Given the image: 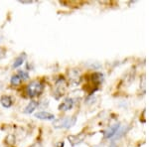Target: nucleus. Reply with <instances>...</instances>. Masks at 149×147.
Instances as JSON below:
<instances>
[{
    "instance_id": "1",
    "label": "nucleus",
    "mask_w": 149,
    "mask_h": 147,
    "mask_svg": "<svg viewBox=\"0 0 149 147\" xmlns=\"http://www.w3.org/2000/svg\"><path fill=\"white\" fill-rule=\"evenodd\" d=\"M43 90H44V85L41 82L34 81L31 82L28 85L27 93L30 98H36V96H39L43 93Z\"/></svg>"
},
{
    "instance_id": "2",
    "label": "nucleus",
    "mask_w": 149,
    "mask_h": 147,
    "mask_svg": "<svg viewBox=\"0 0 149 147\" xmlns=\"http://www.w3.org/2000/svg\"><path fill=\"white\" fill-rule=\"evenodd\" d=\"M74 124V118L69 116L62 117L60 119H57L53 122V126L55 128H70L72 125Z\"/></svg>"
},
{
    "instance_id": "3",
    "label": "nucleus",
    "mask_w": 149,
    "mask_h": 147,
    "mask_svg": "<svg viewBox=\"0 0 149 147\" xmlns=\"http://www.w3.org/2000/svg\"><path fill=\"white\" fill-rule=\"evenodd\" d=\"M35 117L41 120H53L55 118L54 114L47 111H39L35 113Z\"/></svg>"
},
{
    "instance_id": "4",
    "label": "nucleus",
    "mask_w": 149,
    "mask_h": 147,
    "mask_svg": "<svg viewBox=\"0 0 149 147\" xmlns=\"http://www.w3.org/2000/svg\"><path fill=\"white\" fill-rule=\"evenodd\" d=\"M73 105H74V102L72 98H66V100H65L62 105H60L59 109L63 110V111H66V110L71 109V108L73 107Z\"/></svg>"
},
{
    "instance_id": "5",
    "label": "nucleus",
    "mask_w": 149,
    "mask_h": 147,
    "mask_svg": "<svg viewBox=\"0 0 149 147\" xmlns=\"http://www.w3.org/2000/svg\"><path fill=\"white\" fill-rule=\"evenodd\" d=\"M0 102H1V105H3L4 107L8 108L12 105V98L8 95H3L0 98Z\"/></svg>"
},
{
    "instance_id": "6",
    "label": "nucleus",
    "mask_w": 149,
    "mask_h": 147,
    "mask_svg": "<svg viewBox=\"0 0 149 147\" xmlns=\"http://www.w3.org/2000/svg\"><path fill=\"white\" fill-rule=\"evenodd\" d=\"M118 127H119V124H116L114 125V126L110 127L109 130H107V132H105V137L107 138H110V137H112L114 135L115 133H116V131L118 130Z\"/></svg>"
},
{
    "instance_id": "7",
    "label": "nucleus",
    "mask_w": 149,
    "mask_h": 147,
    "mask_svg": "<svg viewBox=\"0 0 149 147\" xmlns=\"http://www.w3.org/2000/svg\"><path fill=\"white\" fill-rule=\"evenodd\" d=\"M38 107L37 102H34V100H32V102H29V105L26 107L24 111H25V113H32V112H34V110L36 109V107Z\"/></svg>"
},
{
    "instance_id": "8",
    "label": "nucleus",
    "mask_w": 149,
    "mask_h": 147,
    "mask_svg": "<svg viewBox=\"0 0 149 147\" xmlns=\"http://www.w3.org/2000/svg\"><path fill=\"white\" fill-rule=\"evenodd\" d=\"M24 60H25V54H22V55H20L17 59L15 60V62H14V64H13V69H17L18 67H20L21 65L23 64V62H24Z\"/></svg>"
},
{
    "instance_id": "9",
    "label": "nucleus",
    "mask_w": 149,
    "mask_h": 147,
    "mask_svg": "<svg viewBox=\"0 0 149 147\" xmlns=\"http://www.w3.org/2000/svg\"><path fill=\"white\" fill-rule=\"evenodd\" d=\"M21 84V79L19 78L17 75H15V76H13L11 78V85L12 86H19Z\"/></svg>"
},
{
    "instance_id": "10",
    "label": "nucleus",
    "mask_w": 149,
    "mask_h": 147,
    "mask_svg": "<svg viewBox=\"0 0 149 147\" xmlns=\"http://www.w3.org/2000/svg\"><path fill=\"white\" fill-rule=\"evenodd\" d=\"M17 76L22 79H29V74L27 73V72H24V71H19Z\"/></svg>"
},
{
    "instance_id": "11",
    "label": "nucleus",
    "mask_w": 149,
    "mask_h": 147,
    "mask_svg": "<svg viewBox=\"0 0 149 147\" xmlns=\"http://www.w3.org/2000/svg\"><path fill=\"white\" fill-rule=\"evenodd\" d=\"M30 147H42V144H41V143H35V144H33L32 146H30Z\"/></svg>"
}]
</instances>
